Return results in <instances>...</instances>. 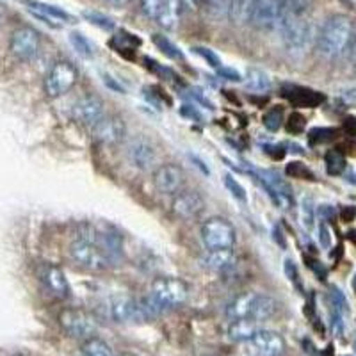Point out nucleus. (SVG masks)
<instances>
[{"mask_svg": "<svg viewBox=\"0 0 356 356\" xmlns=\"http://www.w3.org/2000/svg\"><path fill=\"white\" fill-rule=\"evenodd\" d=\"M353 33H355L353 22L346 15H333L326 18L316 36L317 52L326 59H337L348 52Z\"/></svg>", "mask_w": 356, "mask_h": 356, "instance_id": "obj_1", "label": "nucleus"}, {"mask_svg": "<svg viewBox=\"0 0 356 356\" xmlns=\"http://www.w3.org/2000/svg\"><path fill=\"white\" fill-rule=\"evenodd\" d=\"M278 308V301L273 296L262 294V292H244L228 303L225 316L230 321L251 319L257 323H264V321L275 317Z\"/></svg>", "mask_w": 356, "mask_h": 356, "instance_id": "obj_2", "label": "nucleus"}, {"mask_svg": "<svg viewBox=\"0 0 356 356\" xmlns=\"http://www.w3.org/2000/svg\"><path fill=\"white\" fill-rule=\"evenodd\" d=\"M68 257L73 266L81 267L82 271L89 273L109 271L116 262L113 255H109L97 241H93L88 235H81L70 243Z\"/></svg>", "mask_w": 356, "mask_h": 356, "instance_id": "obj_3", "label": "nucleus"}, {"mask_svg": "<svg viewBox=\"0 0 356 356\" xmlns=\"http://www.w3.org/2000/svg\"><path fill=\"white\" fill-rule=\"evenodd\" d=\"M148 298L159 314L177 310V308H182L189 300V285L175 276H161L152 282Z\"/></svg>", "mask_w": 356, "mask_h": 356, "instance_id": "obj_4", "label": "nucleus"}, {"mask_svg": "<svg viewBox=\"0 0 356 356\" xmlns=\"http://www.w3.org/2000/svg\"><path fill=\"white\" fill-rule=\"evenodd\" d=\"M280 34L284 41L285 49L294 56H303L308 52L314 41V31H312L310 22L305 17H296V15H280L278 22Z\"/></svg>", "mask_w": 356, "mask_h": 356, "instance_id": "obj_5", "label": "nucleus"}, {"mask_svg": "<svg viewBox=\"0 0 356 356\" xmlns=\"http://www.w3.org/2000/svg\"><path fill=\"white\" fill-rule=\"evenodd\" d=\"M200 235H202V243L207 251L234 250L235 243H237V232H235L234 225L219 216L207 219L202 225Z\"/></svg>", "mask_w": 356, "mask_h": 356, "instance_id": "obj_6", "label": "nucleus"}, {"mask_svg": "<svg viewBox=\"0 0 356 356\" xmlns=\"http://www.w3.org/2000/svg\"><path fill=\"white\" fill-rule=\"evenodd\" d=\"M59 324H61L63 332L72 339L88 340L97 335L98 323L91 312L84 308H65L59 314Z\"/></svg>", "mask_w": 356, "mask_h": 356, "instance_id": "obj_7", "label": "nucleus"}, {"mask_svg": "<svg viewBox=\"0 0 356 356\" xmlns=\"http://www.w3.org/2000/svg\"><path fill=\"white\" fill-rule=\"evenodd\" d=\"M77 68L68 61H57L44 77V93L49 98H61L77 84Z\"/></svg>", "mask_w": 356, "mask_h": 356, "instance_id": "obj_8", "label": "nucleus"}, {"mask_svg": "<svg viewBox=\"0 0 356 356\" xmlns=\"http://www.w3.org/2000/svg\"><path fill=\"white\" fill-rule=\"evenodd\" d=\"M287 351L285 339L273 330H259L244 342L246 356H284Z\"/></svg>", "mask_w": 356, "mask_h": 356, "instance_id": "obj_9", "label": "nucleus"}, {"mask_svg": "<svg viewBox=\"0 0 356 356\" xmlns=\"http://www.w3.org/2000/svg\"><path fill=\"white\" fill-rule=\"evenodd\" d=\"M9 50L18 61L29 63L40 54V34L33 27H20L11 34Z\"/></svg>", "mask_w": 356, "mask_h": 356, "instance_id": "obj_10", "label": "nucleus"}, {"mask_svg": "<svg viewBox=\"0 0 356 356\" xmlns=\"http://www.w3.org/2000/svg\"><path fill=\"white\" fill-rule=\"evenodd\" d=\"M109 312L114 323L120 324L145 323V321H150L145 307H143V301L134 300V298H129V296L114 298V300L111 301Z\"/></svg>", "mask_w": 356, "mask_h": 356, "instance_id": "obj_11", "label": "nucleus"}, {"mask_svg": "<svg viewBox=\"0 0 356 356\" xmlns=\"http://www.w3.org/2000/svg\"><path fill=\"white\" fill-rule=\"evenodd\" d=\"M127 136V127L120 116H104L102 120H98L93 127H91V138L95 139L100 145L114 146L120 145V143L125 139Z\"/></svg>", "mask_w": 356, "mask_h": 356, "instance_id": "obj_12", "label": "nucleus"}, {"mask_svg": "<svg viewBox=\"0 0 356 356\" xmlns=\"http://www.w3.org/2000/svg\"><path fill=\"white\" fill-rule=\"evenodd\" d=\"M152 182L161 195H177L178 191H182L184 182H186V173L175 162H166V164L155 168Z\"/></svg>", "mask_w": 356, "mask_h": 356, "instance_id": "obj_13", "label": "nucleus"}, {"mask_svg": "<svg viewBox=\"0 0 356 356\" xmlns=\"http://www.w3.org/2000/svg\"><path fill=\"white\" fill-rule=\"evenodd\" d=\"M280 15L282 11L278 0H253L248 13V22L257 29L271 31L278 27Z\"/></svg>", "mask_w": 356, "mask_h": 356, "instance_id": "obj_14", "label": "nucleus"}, {"mask_svg": "<svg viewBox=\"0 0 356 356\" xmlns=\"http://www.w3.org/2000/svg\"><path fill=\"white\" fill-rule=\"evenodd\" d=\"M125 155L130 166L139 171H150L157 164L155 146L145 138L130 139L125 146Z\"/></svg>", "mask_w": 356, "mask_h": 356, "instance_id": "obj_15", "label": "nucleus"}, {"mask_svg": "<svg viewBox=\"0 0 356 356\" xmlns=\"http://www.w3.org/2000/svg\"><path fill=\"white\" fill-rule=\"evenodd\" d=\"M38 278L44 291L56 300H66L70 296V284L65 271L56 264H41L38 267Z\"/></svg>", "mask_w": 356, "mask_h": 356, "instance_id": "obj_16", "label": "nucleus"}, {"mask_svg": "<svg viewBox=\"0 0 356 356\" xmlns=\"http://www.w3.org/2000/svg\"><path fill=\"white\" fill-rule=\"evenodd\" d=\"M203 211H205V198L200 195L198 191L182 189L178 191L177 195H173L171 212L175 214V218L189 221V219L198 218Z\"/></svg>", "mask_w": 356, "mask_h": 356, "instance_id": "obj_17", "label": "nucleus"}, {"mask_svg": "<svg viewBox=\"0 0 356 356\" xmlns=\"http://www.w3.org/2000/svg\"><path fill=\"white\" fill-rule=\"evenodd\" d=\"M104 116H106L104 102L95 95H86V97L79 98L75 106L72 107L73 122H77L82 127H89V129Z\"/></svg>", "mask_w": 356, "mask_h": 356, "instance_id": "obj_18", "label": "nucleus"}, {"mask_svg": "<svg viewBox=\"0 0 356 356\" xmlns=\"http://www.w3.org/2000/svg\"><path fill=\"white\" fill-rule=\"evenodd\" d=\"M24 4L29 6L31 13H34V17L41 18L49 25H54L56 27V22H61V24H73L75 18L66 13L65 9L57 8V6L44 4V2H38V0H22Z\"/></svg>", "mask_w": 356, "mask_h": 356, "instance_id": "obj_19", "label": "nucleus"}, {"mask_svg": "<svg viewBox=\"0 0 356 356\" xmlns=\"http://www.w3.org/2000/svg\"><path fill=\"white\" fill-rule=\"evenodd\" d=\"M284 97L296 107H317L323 104L324 97L317 91L301 88V86H287L284 88Z\"/></svg>", "mask_w": 356, "mask_h": 356, "instance_id": "obj_20", "label": "nucleus"}, {"mask_svg": "<svg viewBox=\"0 0 356 356\" xmlns=\"http://www.w3.org/2000/svg\"><path fill=\"white\" fill-rule=\"evenodd\" d=\"M180 13H182V0H161V8L155 20L164 29H175L180 22Z\"/></svg>", "mask_w": 356, "mask_h": 356, "instance_id": "obj_21", "label": "nucleus"}, {"mask_svg": "<svg viewBox=\"0 0 356 356\" xmlns=\"http://www.w3.org/2000/svg\"><path fill=\"white\" fill-rule=\"evenodd\" d=\"M259 324L257 321L251 319H235L230 321V326H228V339L234 340V342H241L244 344L246 340H250L251 337L259 332Z\"/></svg>", "mask_w": 356, "mask_h": 356, "instance_id": "obj_22", "label": "nucleus"}, {"mask_svg": "<svg viewBox=\"0 0 356 356\" xmlns=\"http://www.w3.org/2000/svg\"><path fill=\"white\" fill-rule=\"evenodd\" d=\"M234 250L207 251L202 262L212 271H227L234 266Z\"/></svg>", "mask_w": 356, "mask_h": 356, "instance_id": "obj_23", "label": "nucleus"}, {"mask_svg": "<svg viewBox=\"0 0 356 356\" xmlns=\"http://www.w3.org/2000/svg\"><path fill=\"white\" fill-rule=\"evenodd\" d=\"M244 84L250 91H267V89L271 88V79L267 75L266 72L257 68L248 70L246 77H243Z\"/></svg>", "mask_w": 356, "mask_h": 356, "instance_id": "obj_24", "label": "nucleus"}, {"mask_svg": "<svg viewBox=\"0 0 356 356\" xmlns=\"http://www.w3.org/2000/svg\"><path fill=\"white\" fill-rule=\"evenodd\" d=\"M82 356H114L113 349L107 344L106 340L98 339V337H91V339L84 340L81 346Z\"/></svg>", "mask_w": 356, "mask_h": 356, "instance_id": "obj_25", "label": "nucleus"}, {"mask_svg": "<svg viewBox=\"0 0 356 356\" xmlns=\"http://www.w3.org/2000/svg\"><path fill=\"white\" fill-rule=\"evenodd\" d=\"M280 11L284 15H296V17H305L312 6V0H278Z\"/></svg>", "mask_w": 356, "mask_h": 356, "instance_id": "obj_26", "label": "nucleus"}, {"mask_svg": "<svg viewBox=\"0 0 356 356\" xmlns=\"http://www.w3.org/2000/svg\"><path fill=\"white\" fill-rule=\"evenodd\" d=\"M262 123L269 132H276V130H280V127L284 125V109H282L280 106L267 109L266 114L262 116Z\"/></svg>", "mask_w": 356, "mask_h": 356, "instance_id": "obj_27", "label": "nucleus"}, {"mask_svg": "<svg viewBox=\"0 0 356 356\" xmlns=\"http://www.w3.org/2000/svg\"><path fill=\"white\" fill-rule=\"evenodd\" d=\"M154 43L155 47H157L159 50H161L162 54H166L168 57H171V59H184V54L180 52V49H178L177 44L173 43L171 40H168L166 36H162V34H154Z\"/></svg>", "mask_w": 356, "mask_h": 356, "instance_id": "obj_28", "label": "nucleus"}, {"mask_svg": "<svg viewBox=\"0 0 356 356\" xmlns=\"http://www.w3.org/2000/svg\"><path fill=\"white\" fill-rule=\"evenodd\" d=\"M70 43H72L73 49L77 50L79 56L93 57V44H91V41H89L82 33H70Z\"/></svg>", "mask_w": 356, "mask_h": 356, "instance_id": "obj_29", "label": "nucleus"}, {"mask_svg": "<svg viewBox=\"0 0 356 356\" xmlns=\"http://www.w3.org/2000/svg\"><path fill=\"white\" fill-rule=\"evenodd\" d=\"M324 162H326V171L333 177H337V175L346 170V157L337 150H330L324 157Z\"/></svg>", "mask_w": 356, "mask_h": 356, "instance_id": "obj_30", "label": "nucleus"}, {"mask_svg": "<svg viewBox=\"0 0 356 356\" xmlns=\"http://www.w3.org/2000/svg\"><path fill=\"white\" fill-rule=\"evenodd\" d=\"M253 0H232L230 4V15L234 22H248V13H250V6Z\"/></svg>", "mask_w": 356, "mask_h": 356, "instance_id": "obj_31", "label": "nucleus"}, {"mask_svg": "<svg viewBox=\"0 0 356 356\" xmlns=\"http://www.w3.org/2000/svg\"><path fill=\"white\" fill-rule=\"evenodd\" d=\"M300 219L301 225H303L307 230H310L314 227V219H316V209H314V203L312 200L303 198L300 203Z\"/></svg>", "mask_w": 356, "mask_h": 356, "instance_id": "obj_32", "label": "nucleus"}, {"mask_svg": "<svg viewBox=\"0 0 356 356\" xmlns=\"http://www.w3.org/2000/svg\"><path fill=\"white\" fill-rule=\"evenodd\" d=\"M222 182H225V187L228 189V193H230L237 202H246V189L241 186V182H237V178H234L232 175H225V177H222Z\"/></svg>", "mask_w": 356, "mask_h": 356, "instance_id": "obj_33", "label": "nucleus"}, {"mask_svg": "<svg viewBox=\"0 0 356 356\" xmlns=\"http://www.w3.org/2000/svg\"><path fill=\"white\" fill-rule=\"evenodd\" d=\"M285 173L291 178H300V180H314L316 175L308 170V166H305L303 162H291L285 168Z\"/></svg>", "mask_w": 356, "mask_h": 356, "instance_id": "obj_34", "label": "nucleus"}, {"mask_svg": "<svg viewBox=\"0 0 356 356\" xmlns=\"http://www.w3.org/2000/svg\"><path fill=\"white\" fill-rule=\"evenodd\" d=\"M84 17L88 22H91L93 25H98V27H102V29H106V31H109V29L114 27V22L111 20V18H107L106 15H102V13L86 11Z\"/></svg>", "mask_w": 356, "mask_h": 356, "instance_id": "obj_35", "label": "nucleus"}, {"mask_svg": "<svg viewBox=\"0 0 356 356\" xmlns=\"http://www.w3.org/2000/svg\"><path fill=\"white\" fill-rule=\"evenodd\" d=\"M305 125H307V122H305V118L301 116L300 113H294L289 116V120L285 122V127H287V130L291 134H300L305 130Z\"/></svg>", "mask_w": 356, "mask_h": 356, "instance_id": "obj_36", "label": "nucleus"}, {"mask_svg": "<svg viewBox=\"0 0 356 356\" xmlns=\"http://www.w3.org/2000/svg\"><path fill=\"white\" fill-rule=\"evenodd\" d=\"M195 52L198 54V56H202L203 59H205V61L212 66V68H216V70L221 68V61H219V57L216 56V54L212 52V50L202 49V47H196Z\"/></svg>", "mask_w": 356, "mask_h": 356, "instance_id": "obj_37", "label": "nucleus"}, {"mask_svg": "<svg viewBox=\"0 0 356 356\" xmlns=\"http://www.w3.org/2000/svg\"><path fill=\"white\" fill-rule=\"evenodd\" d=\"M159 8H161V0H143V11L146 13V17L157 18Z\"/></svg>", "mask_w": 356, "mask_h": 356, "instance_id": "obj_38", "label": "nucleus"}, {"mask_svg": "<svg viewBox=\"0 0 356 356\" xmlns=\"http://www.w3.org/2000/svg\"><path fill=\"white\" fill-rule=\"evenodd\" d=\"M218 75H219V77H222V79H227V81H234V82L243 81L241 73L234 72V70H230V68H219Z\"/></svg>", "mask_w": 356, "mask_h": 356, "instance_id": "obj_39", "label": "nucleus"}, {"mask_svg": "<svg viewBox=\"0 0 356 356\" xmlns=\"http://www.w3.org/2000/svg\"><path fill=\"white\" fill-rule=\"evenodd\" d=\"M319 239H321V244H323L324 248H330V244H332V237H330V230L326 225H321L319 228Z\"/></svg>", "mask_w": 356, "mask_h": 356, "instance_id": "obj_40", "label": "nucleus"}, {"mask_svg": "<svg viewBox=\"0 0 356 356\" xmlns=\"http://www.w3.org/2000/svg\"><path fill=\"white\" fill-rule=\"evenodd\" d=\"M340 218H342V221L346 222H351L353 219L356 218V209L355 207H342V211H340Z\"/></svg>", "mask_w": 356, "mask_h": 356, "instance_id": "obj_41", "label": "nucleus"}, {"mask_svg": "<svg viewBox=\"0 0 356 356\" xmlns=\"http://www.w3.org/2000/svg\"><path fill=\"white\" fill-rule=\"evenodd\" d=\"M285 273L289 275V278H291L292 284H294V282H298V278H300V275H298V269H296V266L292 260H287V262H285Z\"/></svg>", "mask_w": 356, "mask_h": 356, "instance_id": "obj_42", "label": "nucleus"}, {"mask_svg": "<svg viewBox=\"0 0 356 356\" xmlns=\"http://www.w3.org/2000/svg\"><path fill=\"white\" fill-rule=\"evenodd\" d=\"M348 52H349V59H351L353 66L356 68V31L353 33V38H351V43H349Z\"/></svg>", "mask_w": 356, "mask_h": 356, "instance_id": "obj_43", "label": "nucleus"}, {"mask_svg": "<svg viewBox=\"0 0 356 356\" xmlns=\"http://www.w3.org/2000/svg\"><path fill=\"white\" fill-rule=\"evenodd\" d=\"M109 2L114 6H125V4H129L130 0H109Z\"/></svg>", "mask_w": 356, "mask_h": 356, "instance_id": "obj_44", "label": "nucleus"}, {"mask_svg": "<svg viewBox=\"0 0 356 356\" xmlns=\"http://www.w3.org/2000/svg\"><path fill=\"white\" fill-rule=\"evenodd\" d=\"M195 2L200 6H209V4H212L214 0H195Z\"/></svg>", "mask_w": 356, "mask_h": 356, "instance_id": "obj_45", "label": "nucleus"}, {"mask_svg": "<svg viewBox=\"0 0 356 356\" xmlns=\"http://www.w3.org/2000/svg\"><path fill=\"white\" fill-rule=\"evenodd\" d=\"M118 356H138V355H134V353H122V355H118Z\"/></svg>", "mask_w": 356, "mask_h": 356, "instance_id": "obj_46", "label": "nucleus"}, {"mask_svg": "<svg viewBox=\"0 0 356 356\" xmlns=\"http://www.w3.org/2000/svg\"><path fill=\"white\" fill-rule=\"evenodd\" d=\"M353 289H355V292H356V276H355V280H353Z\"/></svg>", "mask_w": 356, "mask_h": 356, "instance_id": "obj_47", "label": "nucleus"}]
</instances>
